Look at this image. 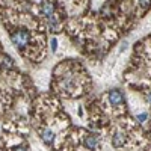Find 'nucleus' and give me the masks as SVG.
I'll use <instances>...</instances> for the list:
<instances>
[{
	"label": "nucleus",
	"instance_id": "nucleus-1",
	"mask_svg": "<svg viewBox=\"0 0 151 151\" xmlns=\"http://www.w3.org/2000/svg\"><path fill=\"white\" fill-rule=\"evenodd\" d=\"M12 42H14L20 50H24L26 45L29 44V32L24 30V29L17 30L14 35H12Z\"/></svg>",
	"mask_w": 151,
	"mask_h": 151
},
{
	"label": "nucleus",
	"instance_id": "nucleus-8",
	"mask_svg": "<svg viewBox=\"0 0 151 151\" xmlns=\"http://www.w3.org/2000/svg\"><path fill=\"white\" fill-rule=\"evenodd\" d=\"M56 47H58V42H56V40H52V50H53V52L56 50Z\"/></svg>",
	"mask_w": 151,
	"mask_h": 151
},
{
	"label": "nucleus",
	"instance_id": "nucleus-3",
	"mask_svg": "<svg viewBox=\"0 0 151 151\" xmlns=\"http://www.w3.org/2000/svg\"><path fill=\"white\" fill-rule=\"evenodd\" d=\"M83 144H85L86 148H89V150H97L98 145H100V141H98V137L95 134H88V136H85Z\"/></svg>",
	"mask_w": 151,
	"mask_h": 151
},
{
	"label": "nucleus",
	"instance_id": "nucleus-2",
	"mask_svg": "<svg viewBox=\"0 0 151 151\" xmlns=\"http://www.w3.org/2000/svg\"><path fill=\"white\" fill-rule=\"evenodd\" d=\"M109 101H110L112 106H118V104H121V103L124 101V95H122V92H121L119 89H113V91H110V92H109Z\"/></svg>",
	"mask_w": 151,
	"mask_h": 151
},
{
	"label": "nucleus",
	"instance_id": "nucleus-7",
	"mask_svg": "<svg viewBox=\"0 0 151 151\" xmlns=\"http://www.w3.org/2000/svg\"><path fill=\"white\" fill-rule=\"evenodd\" d=\"M136 119L139 121V122H144V121H147V119H148V113H139V115L136 116Z\"/></svg>",
	"mask_w": 151,
	"mask_h": 151
},
{
	"label": "nucleus",
	"instance_id": "nucleus-6",
	"mask_svg": "<svg viewBox=\"0 0 151 151\" xmlns=\"http://www.w3.org/2000/svg\"><path fill=\"white\" fill-rule=\"evenodd\" d=\"M53 132L52 130H42L41 132V139L45 142V144H52L53 142Z\"/></svg>",
	"mask_w": 151,
	"mask_h": 151
},
{
	"label": "nucleus",
	"instance_id": "nucleus-4",
	"mask_svg": "<svg viewBox=\"0 0 151 151\" xmlns=\"http://www.w3.org/2000/svg\"><path fill=\"white\" fill-rule=\"evenodd\" d=\"M53 3L52 2H48V0H44L42 2V6H41V14H44L45 17H50L53 14Z\"/></svg>",
	"mask_w": 151,
	"mask_h": 151
},
{
	"label": "nucleus",
	"instance_id": "nucleus-9",
	"mask_svg": "<svg viewBox=\"0 0 151 151\" xmlns=\"http://www.w3.org/2000/svg\"><path fill=\"white\" fill-rule=\"evenodd\" d=\"M148 101H150V103H151V94H150V95H148Z\"/></svg>",
	"mask_w": 151,
	"mask_h": 151
},
{
	"label": "nucleus",
	"instance_id": "nucleus-5",
	"mask_svg": "<svg viewBox=\"0 0 151 151\" xmlns=\"http://www.w3.org/2000/svg\"><path fill=\"white\" fill-rule=\"evenodd\" d=\"M124 142H125V136L122 133H116L115 136L112 137V144L115 145V147H122Z\"/></svg>",
	"mask_w": 151,
	"mask_h": 151
}]
</instances>
